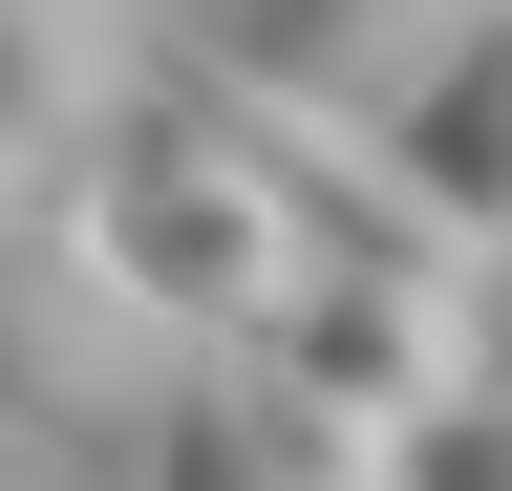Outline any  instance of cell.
Here are the masks:
<instances>
[{
	"label": "cell",
	"instance_id": "obj_1",
	"mask_svg": "<svg viewBox=\"0 0 512 491\" xmlns=\"http://www.w3.org/2000/svg\"><path fill=\"white\" fill-rule=\"evenodd\" d=\"M86 214H107V257L150 278V299H171L192 342H214V321H278V299L320 278V235H299V193H278V171H256V150L214 129V107L171 86V65L128 86V129L86 150Z\"/></svg>",
	"mask_w": 512,
	"mask_h": 491
},
{
	"label": "cell",
	"instance_id": "obj_4",
	"mask_svg": "<svg viewBox=\"0 0 512 491\" xmlns=\"http://www.w3.org/2000/svg\"><path fill=\"white\" fill-rule=\"evenodd\" d=\"M278 342L384 427V449H406V427L491 363V257H320V278L278 299Z\"/></svg>",
	"mask_w": 512,
	"mask_h": 491
},
{
	"label": "cell",
	"instance_id": "obj_3",
	"mask_svg": "<svg viewBox=\"0 0 512 491\" xmlns=\"http://www.w3.org/2000/svg\"><path fill=\"white\" fill-rule=\"evenodd\" d=\"M171 342H192V321L107 257L86 193H22V214H0V427H86V406L150 385Z\"/></svg>",
	"mask_w": 512,
	"mask_h": 491
},
{
	"label": "cell",
	"instance_id": "obj_2",
	"mask_svg": "<svg viewBox=\"0 0 512 491\" xmlns=\"http://www.w3.org/2000/svg\"><path fill=\"white\" fill-rule=\"evenodd\" d=\"M86 470H128V491H363L406 449H384L278 321H214V342H171L128 406H86Z\"/></svg>",
	"mask_w": 512,
	"mask_h": 491
},
{
	"label": "cell",
	"instance_id": "obj_7",
	"mask_svg": "<svg viewBox=\"0 0 512 491\" xmlns=\"http://www.w3.org/2000/svg\"><path fill=\"white\" fill-rule=\"evenodd\" d=\"M384 150H406L427 193H448V214L512 257V0H470V22H448V65L384 107Z\"/></svg>",
	"mask_w": 512,
	"mask_h": 491
},
{
	"label": "cell",
	"instance_id": "obj_5",
	"mask_svg": "<svg viewBox=\"0 0 512 491\" xmlns=\"http://www.w3.org/2000/svg\"><path fill=\"white\" fill-rule=\"evenodd\" d=\"M448 22H470V0H192V43H214V65L299 86V107H363V129L448 65Z\"/></svg>",
	"mask_w": 512,
	"mask_h": 491
},
{
	"label": "cell",
	"instance_id": "obj_8",
	"mask_svg": "<svg viewBox=\"0 0 512 491\" xmlns=\"http://www.w3.org/2000/svg\"><path fill=\"white\" fill-rule=\"evenodd\" d=\"M22 193H64V171H22V150H0V214H22Z\"/></svg>",
	"mask_w": 512,
	"mask_h": 491
},
{
	"label": "cell",
	"instance_id": "obj_6",
	"mask_svg": "<svg viewBox=\"0 0 512 491\" xmlns=\"http://www.w3.org/2000/svg\"><path fill=\"white\" fill-rule=\"evenodd\" d=\"M128 0H0V150L22 171H64V193H86V150L128 129Z\"/></svg>",
	"mask_w": 512,
	"mask_h": 491
},
{
	"label": "cell",
	"instance_id": "obj_9",
	"mask_svg": "<svg viewBox=\"0 0 512 491\" xmlns=\"http://www.w3.org/2000/svg\"><path fill=\"white\" fill-rule=\"evenodd\" d=\"M491 321H512V257H491Z\"/></svg>",
	"mask_w": 512,
	"mask_h": 491
}]
</instances>
